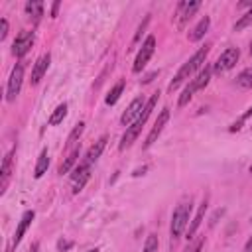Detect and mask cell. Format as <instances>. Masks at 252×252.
I'll use <instances>...</instances> for the list:
<instances>
[{"mask_svg":"<svg viewBox=\"0 0 252 252\" xmlns=\"http://www.w3.org/2000/svg\"><path fill=\"white\" fill-rule=\"evenodd\" d=\"M33 39H35V33L33 32H20L12 43V55L14 57H24L30 47L33 45Z\"/></svg>","mask_w":252,"mask_h":252,"instance_id":"cell-9","label":"cell"},{"mask_svg":"<svg viewBox=\"0 0 252 252\" xmlns=\"http://www.w3.org/2000/svg\"><path fill=\"white\" fill-rule=\"evenodd\" d=\"M89 179H91V163L81 161V163L73 169V175H71V191H73V195L81 193L83 187H85V183H87Z\"/></svg>","mask_w":252,"mask_h":252,"instance_id":"cell-7","label":"cell"},{"mask_svg":"<svg viewBox=\"0 0 252 252\" xmlns=\"http://www.w3.org/2000/svg\"><path fill=\"white\" fill-rule=\"evenodd\" d=\"M211 73H213V67L205 65V67L189 81V85L183 89V93H181V96H179V100H177V106H179V108H183V106L193 98V93H195V91H201V89H205V87L209 85Z\"/></svg>","mask_w":252,"mask_h":252,"instance_id":"cell-4","label":"cell"},{"mask_svg":"<svg viewBox=\"0 0 252 252\" xmlns=\"http://www.w3.org/2000/svg\"><path fill=\"white\" fill-rule=\"evenodd\" d=\"M22 81H24V65H22V63H16L14 69H12V73H10L8 87H6V100H8V102L16 100V96L20 94Z\"/></svg>","mask_w":252,"mask_h":252,"instance_id":"cell-6","label":"cell"},{"mask_svg":"<svg viewBox=\"0 0 252 252\" xmlns=\"http://www.w3.org/2000/svg\"><path fill=\"white\" fill-rule=\"evenodd\" d=\"M144 106H146V100H144V96H136L130 104H128V108L122 112V116H120V122L128 128L140 114H142V110H144Z\"/></svg>","mask_w":252,"mask_h":252,"instance_id":"cell-12","label":"cell"},{"mask_svg":"<svg viewBox=\"0 0 252 252\" xmlns=\"http://www.w3.org/2000/svg\"><path fill=\"white\" fill-rule=\"evenodd\" d=\"M209 28H211V18L209 16H205V18H201L199 20V24L189 32V41H199V39H203L205 37V33L209 32Z\"/></svg>","mask_w":252,"mask_h":252,"instance_id":"cell-17","label":"cell"},{"mask_svg":"<svg viewBox=\"0 0 252 252\" xmlns=\"http://www.w3.org/2000/svg\"><path fill=\"white\" fill-rule=\"evenodd\" d=\"M250 222H252V217H250Z\"/></svg>","mask_w":252,"mask_h":252,"instance_id":"cell-37","label":"cell"},{"mask_svg":"<svg viewBox=\"0 0 252 252\" xmlns=\"http://www.w3.org/2000/svg\"><path fill=\"white\" fill-rule=\"evenodd\" d=\"M209 45H205V47H199L181 67H179V71L175 73V77H173V81L169 83V87H167V91L169 93H173V91H177L187 79H191V77H195V73L197 71H201L203 69V63H205V59H207V55H209Z\"/></svg>","mask_w":252,"mask_h":252,"instance_id":"cell-1","label":"cell"},{"mask_svg":"<svg viewBox=\"0 0 252 252\" xmlns=\"http://www.w3.org/2000/svg\"><path fill=\"white\" fill-rule=\"evenodd\" d=\"M71 246H73V242H71V240H65V238H61V240L57 242V250H59V252H63V250H69Z\"/></svg>","mask_w":252,"mask_h":252,"instance_id":"cell-30","label":"cell"},{"mask_svg":"<svg viewBox=\"0 0 252 252\" xmlns=\"http://www.w3.org/2000/svg\"><path fill=\"white\" fill-rule=\"evenodd\" d=\"M167 120H169V108H163V110L158 114V120L154 122V126H152L150 134L146 136V142H144V150H148V148H152V146L156 144V140L159 138V134H161L163 126L167 124Z\"/></svg>","mask_w":252,"mask_h":252,"instance_id":"cell-10","label":"cell"},{"mask_svg":"<svg viewBox=\"0 0 252 252\" xmlns=\"http://www.w3.org/2000/svg\"><path fill=\"white\" fill-rule=\"evenodd\" d=\"M83 130H85V122L75 124V128L71 130V134H69V138H67V150H71V148H75V146H77V142H79V138H81Z\"/></svg>","mask_w":252,"mask_h":252,"instance_id":"cell-24","label":"cell"},{"mask_svg":"<svg viewBox=\"0 0 252 252\" xmlns=\"http://www.w3.org/2000/svg\"><path fill=\"white\" fill-rule=\"evenodd\" d=\"M158 98H159V93H154L148 100H146V106H144V110H142V114L126 128V132H124V136L120 138V144H118V150L122 152V150H126V148H130L134 142H136V138L140 136V132H142V128H144V124L148 122V118H150V114H152V110L156 108V102H158Z\"/></svg>","mask_w":252,"mask_h":252,"instance_id":"cell-3","label":"cell"},{"mask_svg":"<svg viewBox=\"0 0 252 252\" xmlns=\"http://www.w3.org/2000/svg\"><path fill=\"white\" fill-rule=\"evenodd\" d=\"M191 209H193V199L191 197H183L177 207L173 209L171 213V224H169V246L173 248L179 240V236L185 232L187 228V220H189V215H191Z\"/></svg>","mask_w":252,"mask_h":252,"instance_id":"cell-2","label":"cell"},{"mask_svg":"<svg viewBox=\"0 0 252 252\" xmlns=\"http://www.w3.org/2000/svg\"><path fill=\"white\" fill-rule=\"evenodd\" d=\"M199 8H201V2H197V0L195 2H179L177 4V14H175L177 16V28L183 30Z\"/></svg>","mask_w":252,"mask_h":252,"instance_id":"cell-11","label":"cell"},{"mask_svg":"<svg viewBox=\"0 0 252 252\" xmlns=\"http://www.w3.org/2000/svg\"><path fill=\"white\" fill-rule=\"evenodd\" d=\"M252 26V8L244 14V16H240V20L234 24V32H240V30H244V28H250Z\"/></svg>","mask_w":252,"mask_h":252,"instance_id":"cell-26","label":"cell"},{"mask_svg":"<svg viewBox=\"0 0 252 252\" xmlns=\"http://www.w3.org/2000/svg\"><path fill=\"white\" fill-rule=\"evenodd\" d=\"M14 154L16 150H10L6 156H4V161H2V169H0V193L6 191L10 179H12V169H14Z\"/></svg>","mask_w":252,"mask_h":252,"instance_id":"cell-13","label":"cell"},{"mask_svg":"<svg viewBox=\"0 0 252 252\" xmlns=\"http://www.w3.org/2000/svg\"><path fill=\"white\" fill-rule=\"evenodd\" d=\"M122 91H124V81H118L112 89H110V93L106 94V98H104V102L108 104V106H112V104H116V100L120 98V94H122Z\"/></svg>","mask_w":252,"mask_h":252,"instance_id":"cell-23","label":"cell"},{"mask_svg":"<svg viewBox=\"0 0 252 252\" xmlns=\"http://www.w3.org/2000/svg\"><path fill=\"white\" fill-rule=\"evenodd\" d=\"M106 142H108V136H106V134H104V136H100V138H98V140H96V142L87 150V154H85V159H83V161H87V163H91V165H93V163L100 158L102 150L106 148Z\"/></svg>","mask_w":252,"mask_h":252,"instance_id":"cell-15","label":"cell"},{"mask_svg":"<svg viewBox=\"0 0 252 252\" xmlns=\"http://www.w3.org/2000/svg\"><path fill=\"white\" fill-rule=\"evenodd\" d=\"M87 252H98V248H91V250H87Z\"/></svg>","mask_w":252,"mask_h":252,"instance_id":"cell-35","label":"cell"},{"mask_svg":"<svg viewBox=\"0 0 252 252\" xmlns=\"http://www.w3.org/2000/svg\"><path fill=\"white\" fill-rule=\"evenodd\" d=\"M6 35H8V20L2 18V20H0V41L6 39Z\"/></svg>","mask_w":252,"mask_h":252,"instance_id":"cell-29","label":"cell"},{"mask_svg":"<svg viewBox=\"0 0 252 252\" xmlns=\"http://www.w3.org/2000/svg\"><path fill=\"white\" fill-rule=\"evenodd\" d=\"M242 252H252V236L246 240V244H244V248H242Z\"/></svg>","mask_w":252,"mask_h":252,"instance_id":"cell-33","label":"cell"},{"mask_svg":"<svg viewBox=\"0 0 252 252\" xmlns=\"http://www.w3.org/2000/svg\"><path fill=\"white\" fill-rule=\"evenodd\" d=\"M26 14L30 16V20H32L33 24H37V22L41 20V16H43V2H39V0H30V2H26Z\"/></svg>","mask_w":252,"mask_h":252,"instance_id":"cell-20","label":"cell"},{"mask_svg":"<svg viewBox=\"0 0 252 252\" xmlns=\"http://www.w3.org/2000/svg\"><path fill=\"white\" fill-rule=\"evenodd\" d=\"M79 154H81V146L77 144L75 148H71V150H69V154H67V156H65V159L61 161V165H59V175H65V173H69V171L73 169V165H75V161H77Z\"/></svg>","mask_w":252,"mask_h":252,"instance_id":"cell-18","label":"cell"},{"mask_svg":"<svg viewBox=\"0 0 252 252\" xmlns=\"http://www.w3.org/2000/svg\"><path fill=\"white\" fill-rule=\"evenodd\" d=\"M250 173H252V165H250Z\"/></svg>","mask_w":252,"mask_h":252,"instance_id":"cell-36","label":"cell"},{"mask_svg":"<svg viewBox=\"0 0 252 252\" xmlns=\"http://www.w3.org/2000/svg\"><path fill=\"white\" fill-rule=\"evenodd\" d=\"M49 61H51V55L49 53H43L41 57H37V61L33 63V69H32V85H37L41 81V77L47 73Z\"/></svg>","mask_w":252,"mask_h":252,"instance_id":"cell-14","label":"cell"},{"mask_svg":"<svg viewBox=\"0 0 252 252\" xmlns=\"http://www.w3.org/2000/svg\"><path fill=\"white\" fill-rule=\"evenodd\" d=\"M250 116H252V106H250V108H248V110H246V112H244V114H242V118H240V120H238V122H234V124H232V126H230V130H232V132H234V130H240V124H242V122H244V120H248V118H250Z\"/></svg>","mask_w":252,"mask_h":252,"instance_id":"cell-28","label":"cell"},{"mask_svg":"<svg viewBox=\"0 0 252 252\" xmlns=\"http://www.w3.org/2000/svg\"><path fill=\"white\" fill-rule=\"evenodd\" d=\"M67 116V102H61V104H57V108L51 112V116H49V126H57V124H61L63 122V118Z\"/></svg>","mask_w":252,"mask_h":252,"instance_id":"cell-22","label":"cell"},{"mask_svg":"<svg viewBox=\"0 0 252 252\" xmlns=\"http://www.w3.org/2000/svg\"><path fill=\"white\" fill-rule=\"evenodd\" d=\"M154 51H156V37H154V35H148L146 41L142 43V47H140L136 59H134L132 71H134V73H140V71L148 65V61H150V57L154 55Z\"/></svg>","mask_w":252,"mask_h":252,"instance_id":"cell-5","label":"cell"},{"mask_svg":"<svg viewBox=\"0 0 252 252\" xmlns=\"http://www.w3.org/2000/svg\"><path fill=\"white\" fill-rule=\"evenodd\" d=\"M47 167H49V154H47V148H43L39 158H37V163H35V169H33V177L39 179L47 171Z\"/></svg>","mask_w":252,"mask_h":252,"instance_id":"cell-21","label":"cell"},{"mask_svg":"<svg viewBox=\"0 0 252 252\" xmlns=\"http://www.w3.org/2000/svg\"><path fill=\"white\" fill-rule=\"evenodd\" d=\"M205 213H207V201H203V203L199 205V211L195 213V217H193L191 224L187 226V240H191V238L195 236L197 228L201 226V222H203V219H205Z\"/></svg>","mask_w":252,"mask_h":252,"instance_id":"cell-19","label":"cell"},{"mask_svg":"<svg viewBox=\"0 0 252 252\" xmlns=\"http://www.w3.org/2000/svg\"><path fill=\"white\" fill-rule=\"evenodd\" d=\"M148 22H150V18H148V16H146V20H144V22H142V26H140V28H138V33H136V35H134V43H136V41H140V35H142V30H144V28H146V24H148Z\"/></svg>","mask_w":252,"mask_h":252,"instance_id":"cell-31","label":"cell"},{"mask_svg":"<svg viewBox=\"0 0 252 252\" xmlns=\"http://www.w3.org/2000/svg\"><path fill=\"white\" fill-rule=\"evenodd\" d=\"M201 246H203V238H201L193 248H189V250H185V252H201Z\"/></svg>","mask_w":252,"mask_h":252,"instance_id":"cell-32","label":"cell"},{"mask_svg":"<svg viewBox=\"0 0 252 252\" xmlns=\"http://www.w3.org/2000/svg\"><path fill=\"white\" fill-rule=\"evenodd\" d=\"M57 8H59V2H53V6H51V18L57 16Z\"/></svg>","mask_w":252,"mask_h":252,"instance_id":"cell-34","label":"cell"},{"mask_svg":"<svg viewBox=\"0 0 252 252\" xmlns=\"http://www.w3.org/2000/svg\"><path fill=\"white\" fill-rule=\"evenodd\" d=\"M238 57H240L238 47H226V49L217 57V61H215V65H213V69H215L217 73H224V71H228V69H232V67L236 65Z\"/></svg>","mask_w":252,"mask_h":252,"instance_id":"cell-8","label":"cell"},{"mask_svg":"<svg viewBox=\"0 0 252 252\" xmlns=\"http://www.w3.org/2000/svg\"><path fill=\"white\" fill-rule=\"evenodd\" d=\"M236 85H238L240 89H250V87H252V67H246L244 71L238 73Z\"/></svg>","mask_w":252,"mask_h":252,"instance_id":"cell-25","label":"cell"},{"mask_svg":"<svg viewBox=\"0 0 252 252\" xmlns=\"http://www.w3.org/2000/svg\"><path fill=\"white\" fill-rule=\"evenodd\" d=\"M33 217H35V213H33V211H26V213L22 215V219H20V222H18V226H16V234H14V246H18V244L22 242V238H24L26 230L30 228V224H32V220H33Z\"/></svg>","mask_w":252,"mask_h":252,"instance_id":"cell-16","label":"cell"},{"mask_svg":"<svg viewBox=\"0 0 252 252\" xmlns=\"http://www.w3.org/2000/svg\"><path fill=\"white\" fill-rule=\"evenodd\" d=\"M158 248H159L158 236H156V234H148V238H146V242H144L142 252H158Z\"/></svg>","mask_w":252,"mask_h":252,"instance_id":"cell-27","label":"cell"}]
</instances>
